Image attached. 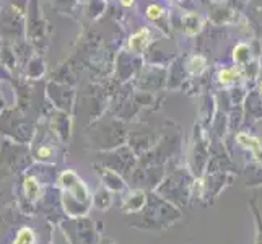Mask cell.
<instances>
[{"label": "cell", "mask_w": 262, "mask_h": 244, "mask_svg": "<svg viewBox=\"0 0 262 244\" xmlns=\"http://www.w3.org/2000/svg\"><path fill=\"white\" fill-rule=\"evenodd\" d=\"M137 215H139V221L142 223L135 225V227H139L142 230H161L173 225L181 216V212L174 209L173 205L150 197L148 204L143 205V209L137 212Z\"/></svg>", "instance_id": "1"}, {"label": "cell", "mask_w": 262, "mask_h": 244, "mask_svg": "<svg viewBox=\"0 0 262 244\" xmlns=\"http://www.w3.org/2000/svg\"><path fill=\"white\" fill-rule=\"evenodd\" d=\"M132 197H129L127 201L124 202V212H129V213H137L143 209V205H145L147 198H145V194L137 191L130 194Z\"/></svg>", "instance_id": "2"}, {"label": "cell", "mask_w": 262, "mask_h": 244, "mask_svg": "<svg viewBox=\"0 0 262 244\" xmlns=\"http://www.w3.org/2000/svg\"><path fill=\"white\" fill-rule=\"evenodd\" d=\"M150 42V31L148 30H140L139 33H135L130 41H129V48L134 52H142L145 51V48L148 46Z\"/></svg>", "instance_id": "3"}, {"label": "cell", "mask_w": 262, "mask_h": 244, "mask_svg": "<svg viewBox=\"0 0 262 244\" xmlns=\"http://www.w3.org/2000/svg\"><path fill=\"white\" fill-rule=\"evenodd\" d=\"M238 142L241 143L243 147H246V148H249L251 151H254V155H256L257 158H260L259 155L262 153V143H260L257 139H254V137H248V135H245V134H239V135H238Z\"/></svg>", "instance_id": "4"}, {"label": "cell", "mask_w": 262, "mask_h": 244, "mask_svg": "<svg viewBox=\"0 0 262 244\" xmlns=\"http://www.w3.org/2000/svg\"><path fill=\"white\" fill-rule=\"evenodd\" d=\"M184 26H186V33L189 36H194L201 30V18H199L197 13H189L183 18Z\"/></svg>", "instance_id": "5"}, {"label": "cell", "mask_w": 262, "mask_h": 244, "mask_svg": "<svg viewBox=\"0 0 262 244\" xmlns=\"http://www.w3.org/2000/svg\"><path fill=\"white\" fill-rule=\"evenodd\" d=\"M13 244H34V233L30 228H21L18 231Z\"/></svg>", "instance_id": "6"}, {"label": "cell", "mask_w": 262, "mask_h": 244, "mask_svg": "<svg viewBox=\"0 0 262 244\" xmlns=\"http://www.w3.org/2000/svg\"><path fill=\"white\" fill-rule=\"evenodd\" d=\"M252 215L256 218V244H262V216L256 204H252Z\"/></svg>", "instance_id": "7"}, {"label": "cell", "mask_w": 262, "mask_h": 244, "mask_svg": "<svg viewBox=\"0 0 262 244\" xmlns=\"http://www.w3.org/2000/svg\"><path fill=\"white\" fill-rule=\"evenodd\" d=\"M25 192L26 195H30L31 198H36L39 194V186L36 183L34 178H26L25 179Z\"/></svg>", "instance_id": "8"}, {"label": "cell", "mask_w": 262, "mask_h": 244, "mask_svg": "<svg viewBox=\"0 0 262 244\" xmlns=\"http://www.w3.org/2000/svg\"><path fill=\"white\" fill-rule=\"evenodd\" d=\"M205 69V59L202 56H195L189 60V72L192 74H202Z\"/></svg>", "instance_id": "9"}, {"label": "cell", "mask_w": 262, "mask_h": 244, "mask_svg": "<svg viewBox=\"0 0 262 244\" xmlns=\"http://www.w3.org/2000/svg\"><path fill=\"white\" fill-rule=\"evenodd\" d=\"M233 78H236V70L234 69H227V70L220 72V83L227 85L230 81H233Z\"/></svg>", "instance_id": "10"}, {"label": "cell", "mask_w": 262, "mask_h": 244, "mask_svg": "<svg viewBox=\"0 0 262 244\" xmlns=\"http://www.w3.org/2000/svg\"><path fill=\"white\" fill-rule=\"evenodd\" d=\"M147 15L150 20H158V18L161 16V8L158 5H150L148 10H147Z\"/></svg>", "instance_id": "11"}, {"label": "cell", "mask_w": 262, "mask_h": 244, "mask_svg": "<svg viewBox=\"0 0 262 244\" xmlns=\"http://www.w3.org/2000/svg\"><path fill=\"white\" fill-rule=\"evenodd\" d=\"M246 52H248V46L241 44V46H238L236 49H234V59H236V60L243 59V56H246Z\"/></svg>", "instance_id": "12"}, {"label": "cell", "mask_w": 262, "mask_h": 244, "mask_svg": "<svg viewBox=\"0 0 262 244\" xmlns=\"http://www.w3.org/2000/svg\"><path fill=\"white\" fill-rule=\"evenodd\" d=\"M39 155H41L42 158H48V157L51 155V150H49V148H41V150H39Z\"/></svg>", "instance_id": "13"}, {"label": "cell", "mask_w": 262, "mask_h": 244, "mask_svg": "<svg viewBox=\"0 0 262 244\" xmlns=\"http://www.w3.org/2000/svg\"><path fill=\"white\" fill-rule=\"evenodd\" d=\"M121 2H122V5H124V7H130L134 0H121Z\"/></svg>", "instance_id": "14"}]
</instances>
